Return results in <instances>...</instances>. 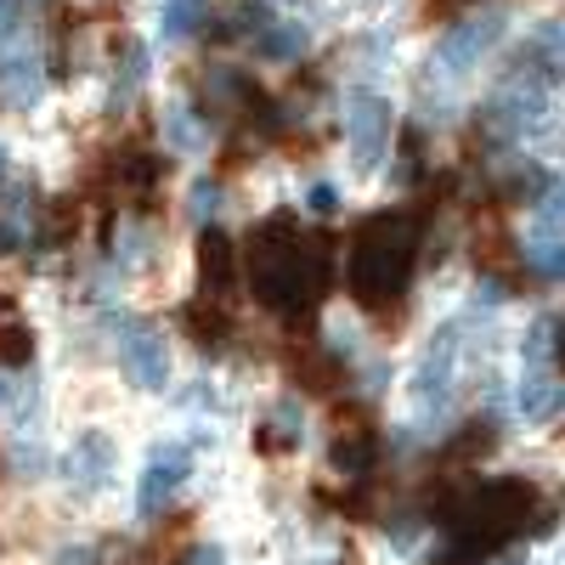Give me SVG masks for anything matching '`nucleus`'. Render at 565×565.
I'll return each mask as SVG.
<instances>
[{
  "mask_svg": "<svg viewBox=\"0 0 565 565\" xmlns=\"http://www.w3.org/2000/svg\"><path fill=\"white\" fill-rule=\"evenodd\" d=\"M45 97V74L34 57V29L0 34V103L7 108H34Z\"/></svg>",
  "mask_w": 565,
  "mask_h": 565,
  "instance_id": "7",
  "label": "nucleus"
},
{
  "mask_svg": "<svg viewBox=\"0 0 565 565\" xmlns=\"http://www.w3.org/2000/svg\"><path fill=\"white\" fill-rule=\"evenodd\" d=\"M181 565H226V548L221 543H193Z\"/></svg>",
  "mask_w": 565,
  "mask_h": 565,
  "instance_id": "25",
  "label": "nucleus"
},
{
  "mask_svg": "<svg viewBox=\"0 0 565 565\" xmlns=\"http://www.w3.org/2000/svg\"><path fill=\"white\" fill-rule=\"evenodd\" d=\"M345 141H351V164L367 175L391 148V103L380 90H351L345 103Z\"/></svg>",
  "mask_w": 565,
  "mask_h": 565,
  "instance_id": "5",
  "label": "nucleus"
},
{
  "mask_svg": "<svg viewBox=\"0 0 565 565\" xmlns=\"http://www.w3.org/2000/svg\"><path fill=\"white\" fill-rule=\"evenodd\" d=\"M181 328H186V334H199L204 345H215V340L232 334L226 311H215V306H186V311H181Z\"/></svg>",
  "mask_w": 565,
  "mask_h": 565,
  "instance_id": "20",
  "label": "nucleus"
},
{
  "mask_svg": "<svg viewBox=\"0 0 565 565\" xmlns=\"http://www.w3.org/2000/svg\"><path fill=\"white\" fill-rule=\"evenodd\" d=\"M503 23H509V18L492 7V12H476V18H463L458 29H447V34H441V45H436V74H447V79L476 74V68H481V57L503 40Z\"/></svg>",
  "mask_w": 565,
  "mask_h": 565,
  "instance_id": "4",
  "label": "nucleus"
},
{
  "mask_svg": "<svg viewBox=\"0 0 565 565\" xmlns=\"http://www.w3.org/2000/svg\"><path fill=\"white\" fill-rule=\"evenodd\" d=\"M300 441H306V407H300V396H277L255 418V447L260 452H295Z\"/></svg>",
  "mask_w": 565,
  "mask_h": 565,
  "instance_id": "9",
  "label": "nucleus"
},
{
  "mask_svg": "<svg viewBox=\"0 0 565 565\" xmlns=\"http://www.w3.org/2000/svg\"><path fill=\"white\" fill-rule=\"evenodd\" d=\"M141 74H148V45L125 40L119 45V63H114V85H108V114H125L141 90Z\"/></svg>",
  "mask_w": 565,
  "mask_h": 565,
  "instance_id": "10",
  "label": "nucleus"
},
{
  "mask_svg": "<svg viewBox=\"0 0 565 565\" xmlns=\"http://www.w3.org/2000/svg\"><path fill=\"white\" fill-rule=\"evenodd\" d=\"M413 260H418V221L413 215H373L356 244H351V260H345V277H351V295L362 306H385L407 289L413 277Z\"/></svg>",
  "mask_w": 565,
  "mask_h": 565,
  "instance_id": "2",
  "label": "nucleus"
},
{
  "mask_svg": "<svg viewBox=\"0 0 565 565\" xmlns=\"http://www.w3.org/2000/svg\"><path fill=\"white\" fill-rule=\"evenodd\" d=\"M322 282H328V260L317 244H306L300 221L289 215L260 221V232L249 238V289L271 311H295L322 295Z\"/></svg>",
  "mask_w": 565,
  "mask_h": 565,
  "instance_id": "1",
  "label": "nucleus"
},
{
  "mask_svg": "<svg viewBox=\"0 0 565 565\" xmlns=\"http://www.w3.org/2000/svg\"><path fill=\"white\" fill-rule=\"evenodd\" d=\"M306 204H311V215H334V210H340V193H334L328 181H311V186H306Z\"/></svg>",
  "mask_w": 565,
  "mask_h": 565,
  "instance_id": "23",
  "label": "nucleus"
},
{
  "mask_svg": "<svg viewBox=\"0 0 565 565\" xmlns=\"http://www.w3.org/2000/svg\"><path fill=\"white\" fill-rule=\"evenodd\" d=\"M52 565H103V554H97V543H63Z\"/></svg>",
  "mask_w": 565,
  "mask_h": 565,
  "instance_id": "24",
  "label": "nucleus"
},
{
  "mask_svg": "<svg viewBox=\"0 0 565 565\" xmlns=\"http://www.w3.org/2000/svg\"><path fill=\"white\" fill-rule=\"evenodd\" d=\"M373 458H380V447H373V436H367V430H340V436H334V447H328V463H334L340 476H367Z\"/></svg>",
  "mask_w": 565,
  "mask_h": 565,
  "instance_id": "14",
  "label": "nucleus"
},
{
  "mask_svg": "<svg viewBox=\"0 0 565 565\" xmlns=\"http://www.w3.org/2000/svg\"><path fill=\"white\" fill-rule=\"evenodd\" d=\"M554 356H559V367H565V322L554 328Z\"/></svg>",
  "mask_w": 565,
  "mask_h": 565,
  "instance_id": "26",
  "label": "nucleus"
},
{
  "mask_svg": "<svg viewBox=\"0 0 565 565\" xmlns=\"http://www.w3.org/2000/svg\"><path fill=\"white\" fill-rule=\"evenodd\" d=\"M186 476H193V452H186L181 441L153 447V452H148V469H141V481H136V514H141V521L164 514L170 498L186 487Z\"/></svg>",
  "mask_w": 565,
  "mask_h": 565,
  "instance_id": "6",
  "label": "nucleus"
},
{
  "mask_svg": "<svg viewBox=\"0 0 565 565\" xmlns=\"http://www.w3.org/2000/svg\"><path fill=\"white\" fill-rule=\"evenodd\" d=\"M210 18V0H164V12H159V29L164 40H193Z\"/></svg>",
  "mask_w": 565,
  "mask_h": 565,
  "instance_id": "16",
  "label": "nucleus"
},
{
  "mask_svg": "<svg viewBox=\"0 0 565 565\" xmlns=\"http://www.w3.org/2000/svg\"><path fill=\"white\" fill-rule=\"evenodd\" d=\"M7 402H12V380L0 373V413H7Z\"/></svg>",
  "mask_w": 565,
  "mask_h": 565,
  "instance_id": "27",
  "label": "nucleus"
},
{
  "mask_svg": "<svg viewBox=\"0 0 565 565\" xmlns=\"http://www.w3.org/2000/svg\"><path fill=\"white\" fill-rule=\"evenodd\" d=\"M210 97H215V108H249L255 103V85L244 79V74H232V68H215L210 74Z\"/></svg>",
  "mask_w": 565,
  "mask_h": 565,
  "instance_id": "19",
  "label": "nucleus"
},
{
  "mask_svg": "<svg viewBox=\"0 0 565 565\" xmlns=\"http://www.w3.org/2000/svg\"><path fill=\"white\" fill-rule=\"evenodd\" d=\"M554 328H559V322H548V317H537V322L526 328V362H532V367H543V356L554 351Z\"/></svg>",
  "mask_w": 565,
  "mask_h": 565,
  "instance_id": "21",
  "label": "nucleus"
},
{
  "mask_svg": "<svg viewBox=\"0 0 565 565\" xmlns=\"http://www.w3.org/2000/svg\"><path fill=\"white\" fill-rule=\"evenodd\" d=\"M119 373H125V385L148 391V396H159L170 385V340L159 334L153 322H136L130 317L119 328Z\"/></svg>",
  "mask_w": 565,
  "mask_h": 565,
  "instance_id": "3",
  "label": "nucleus"
},
{
  "mask_svg": "<svg viewBox=\"0 0 565 565\" xmlns=\"http://www.w3.org/2000/svg\"><path fill=\"white\" fill-rule=\"evenodd\" d=\"M199 277H204V289H232V244H226V232H204V244H199Z\"/></svg>",
  "mask_w": 565,
  "mask_h": 565,
  "instance_id": "15",
  "label": "nucleus"
},
{
  "mask_svg": "<svg viewBox=\"0 0 565 565\" xmlns=\"http://www.w3.org/2000/svg\"><path fill=\"white\" fill-rule=\"evenodd\" d=\"M34 356V328L18 311H0V362H29Z\"/></svg>",
  "mask_w": 565,
  "mask_h": 565,
  "instance_id": "18",
  "label": "nucleus"
},
{
  "mask_svg": "<svg viewBox=\"0 0 565 565\" xmlns=\"http://www.w3.org/2000/svg\"><path fill=\"white\" fill-rule=\"evenodd\" d=\"M164 141H170V153H204L210 125L193 114V103H170L164 108Z\"/></svg>",
  "mask_w": 565,
  "mask_h": 565,
  "instance_id": "12",
  "label": "nucleus"
},
{
  "mask_svg": "<svg viewBox=\"0 0 565 565\" xmlns=\"http://www.w3.org/2000/svg\"><path fill=\"white\" fill-rule=\"evenodd\" d=\"M565 413V391L548 380L543 367H532L526 380H521V418L526 424H548V418H559Z\"/></svg>",
  "mask_w": 565,
  "mask_h": 565,
  "instance_id": "11",
  "label": "nucleus"
},
{
  "mask_svg": "<svg viewBox=\"0 0 565 565\" xmlns=\"http://www.w3.org/2000/svg\"><path fill=\"white\" fill-rule=\"evenodd\" d=\"M526 260L543 271V277H559L565 282V238L548 226H532V238H526Z\"/></svg>",
  "mask_w": 565,
  "mask_h": 565,
  "instance_id": "17",
  "label": "nucleus"
},
{
  "mask_svg": "<svg viewBox=\"0 0 565 565\" xmlns=\"http://www.w3.org/2000/svg\"><path fill=\"white\" fill-rule=\"evenodd\" d=\"M186 210H193L199 221H215V210H221V186H215V181H193V193H186Z\"/></svg>",
  "mask_w": 565,
  "mask_h": 565,
  "instance_id": "22",
  "label": "nucleus"
},
{
  "mask_svg": "<svg viewBox=\"0 0 565 565\" xmlns=\"http://www.w3.org/2000/svg\"><path fill=\"white\" fill-rule=\"evenodd\" d=\"M114 463H119V447L108 430H79L63 458V476L74 481V492H103L114 481Z\"/></svg>",
  "mask_w": 565,
  "mask_h": 565,
  "instance_id": "8",
  "label": "nucleus"
},
{
  "mask_svg": "<svg viewBox=\"0 0 565 565\" xmlns=\"http://www.w3.org/2000/svg\"><path fill=\"white\" fill-rule=\"evenodd\" d=\"M311 45V34L300 29V23H266L260 34H255V52H260V63H295L300 52Z\"/></svg>",
  "mask_w": 565,
  "mask_h": 565,
  "instance_id": "13",
  "label": "nucleus"
},
{
  "mask_svg": "<svg viewBox=\"0 0 565 565\" xmlns=\"http://www.w3.org/2000/svg\"><path fill=\"white\" fill-rule=\"evenodd\" d=\"M0 175H7V148H0Z\"/></svg>",
  "mask_w": 565,
  "mask_h": 565,
  "instance_id": "28",
  "label": "nucleus"
}]
</instances>
